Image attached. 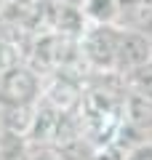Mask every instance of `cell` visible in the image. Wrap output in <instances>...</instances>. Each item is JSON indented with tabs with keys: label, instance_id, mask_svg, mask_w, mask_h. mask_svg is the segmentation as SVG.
<instances>
[{
	"label": "cell",
	"instance_id": "6da1fadb",
	"mask_svg": "<svg viewBox=\"0 0 152 160\" xmlns=\"http://www.w3.org/2000/svg\"><path fill=\"white\" fill-rule=\"evenodd\" d=\"M118 38H120V24H99L91 22V27L83 32V56L94 67L115 72L118 62Z\"/></svg>",
	"mask_w": 152,
	"mask_h": 160
},
{
	"label": "cell",
	"instance_id": "7a4b0ae2",
	"mask_svg": "<svg viewBox=\"0 0 152 160\" xmlns=\"http://www.w3.org/2000/svg\"><path fill=\"white\" fill-rule=\"evenodd\" d=\"M147 62H152V40H149V35L139 32V29L120 27L115 72H131V69L141 67Z\"/></svg>",
	"mask_w": 152,
	"mask_h": 160
},
{
	"label": "cell",
	"instance_id": "3957f363",
	"mask_svg": "<svg viewBox=\"0 0 152 160\" xmlns=\"http://www.w3.org/2000/svg\"><path fill=\"white\" fill-rule=\"evenodd\" d=\"M40 96L38 78L27 69H6L0 75V99L8 109L11 107H27Z\"/></svg>",
	"mask_w": 152,
	"mask_h": 160
},
{
	"label": "cell",
	"instance_id": "277c9868",
	"mask_svg": "<svg viewBox=\"0 0 152 160\" xmlns=\"http://www.w3.org/2000/svg\"><path fill=\"white\" fill-rule=\"evenodd\" d=\"M80 8H83V16H88V22L118 24L123 13V0H83Z\"/></svg>",
	"mask_w": 152,
	"mask_h": 160
},
{
	"label": "cell",
	"instance_id": "5b68a950",
	"mask_svg": "<svg viewBox=\"0 0 152 160\" xmlns=\"http://www.w3.org/2000/svg\"><path fill=\"white\" fill-rule=\"evenodd\" d=\"M27 160H67L62 149H56L53 144H38L35 142L32 147L27 149Z\"/></svg>",
	"mask_w": 152,
	"mask_h": 160
},
{
	"label": "cell",
	"instance_id": "8992f818",
	"mask_svg": "<svg viewBox=\"0 0 152 160\" xmlns=\"http://www.w3.org/2000/svg\"><path fill=\"white\" fill-rule=\"evenodd\" d=\"M123 160H152V144H139V147L128 149Z\"/></svg>",
	"mask_w": 152,
	"mask_h": 160
},
{
	"label": "cell",
	"instance_id": "52a82bcc",
	"mask_svg": "<svg viewBox=\"0 0 152 160\" xmlns=\"http://www.w3.org/2000/svg\"><path fill=\"white\" fill-rule=\"evenodd\" d=\"M96 160H115V158H112V155H109V152H104V155H99V158H96Z\"/></svg>",
	"mask_w": 152,
	"mask_h": 160
},
{
	"label": "cell",
	"instance_id": "ba28073f",
	"mask_svg": "<svg viewBox=\"0 0 152 160\" xmlns=\"http://www.w3.org/2000/svg\"><path fill=\"white\" fill-rule=\"evenodd\" d=\"M149 40H152V32H149Z\"/></svg>",
	"mask_w": 152,
	"mask_h": 160
}]
</instances>
